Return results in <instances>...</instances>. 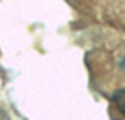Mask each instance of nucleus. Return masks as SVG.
I'll list each match as a JSON object with an SVG mask.
<instances>
[{
	"instance_id": "obj_1",
	"label": "nucleus",
	"mask_w": 125,
	"mask_h": 120,
	"mask_svg": "<svg viewBox=\"0 0 125 120\" xmlns=\"http://www.w3.org/2000/svg\"><path fill=\"white\" fill-rule=\"evenodd\" d=\"M112 103L121 115H125V88H120L112 94Z\"/></svg>"
},
{
	"instance_id": "obj_2",
	"label": "nucleus",
	"mask_w": 125,
	"mask_h": 120,
	"mask_svg": "<svg viewBox=\"0 0 125 120\" xmlns=\"http://www.w3.org/2000/svg\"><path fill=\"white\" fill-rule=\"evenodd\" d=\"M118 69H120V75L125 79V53L118 58Z\"/></svg>"
}]
</instances>
